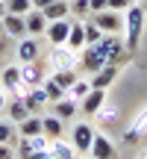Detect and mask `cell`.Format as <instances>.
<instances>
[{"instance_id":"1","label":"cell","mask_w":147,"mask_h":159,"mask_svg":"<svg viewBox=\"0 0 147 159\" xmlns=\"http://www.w3.org/2000/svg\"><path fill=\"white\" fill-rule=\"evenodd\" d=\"M141 30H144V9H138L136 3L124 12V33H127V50H136L138 39H141Z\"/></svg>"},{"instance_id":"2","label":"cell","mask_w":147,"mask_h":159,"mask_svg":"<svg viewBox=\"0 0 147 159\" xmlns=\"http://www.w3.org/2000/svg\"><path fill=\"white\" fill-rule=\"evenodd\" d=\"M91 21H94L103 33H124V12H115V9L91 12Z\"/></svg>"},{"instance_id":"3","label":"cell","mask_w":147,"mask_h":159,"mask_svg":"<svg viewBox=\"0 0 147 159\" xmlns=\"http://www.w3.org/2000/svg\"><path fill=\"white\" fill-rule=\"evenodd\" d=\"M50 62L56 65V71H77L79 53L71 50L68 44H56V47H53V53H50Z\"/></svg>"},{"instance_id":"4","label":"cell","mask_w":147,"mask_h":159,"mask_svg":"<svg viewBox=\"0 0 147 159\" xmlns=\"http://www.w3.org/2000/svg\"><path fill=\"white\" fill-rule=\"evenodd\" d=\"M15 56H18V65H24V62H38V56H41L38 39H35V35H24V39L18 41Z\"/></svg>"},{"instance_id":"5","label":"cell","mask_w":147,"mask_h":159,"mask_svg":"<svg viewBox=\"0 0 147 159\" xmlns=\"http://www.w3.org/2000/svg\"><path fill=\"white\" fill-rule=\"evenodd\" d=\"M103 65H106V59L100 56V50H97L94 44H85L82 50H79V68H82L85 74H97Z\"/></svg>"},{"instance_id":"6","label":"cell","mask_w":147,"mask_h":159,"mask_svg":"<svg viewBox=\"0 0 147 159\" xmlns=\"http://www.w3.org/2000/svg\"><path fill=\"white\" fill-rule=\"evenodd\" d=\"M94 127L91 124H77L74 127V136H71V144H74V150L77 153H88V148H91V142H94Z\"/></svg>"},{"instance_id":"7","label":"cell","mask_w":147,"mask_h":159,"mask_svg":"<svg viewBox=\"0 0 147 159\" xmlns=\"http://www.w3.org/2000/svg\"><path fill=\"white\" fill-rule=\"evenodd\" d=\"M68 33H71V18H62V21H47L44 39L56 47V44H65V41H68Z\"/></svg>"},{"instance_id":"8","label":"cell","mask_w":147,"mask_h":159,"mask_svg":"<svg viewBox=\"0 0 147 159\" xmlns=\"http://www.w3.org/2000/svg\"><path fill=\"white\" fill-rule=\"evenodd\" d=\"M0 80H3V89L12 91L15 97H24V94H27V89L21 85V65H6L3 74H0Z\"/></svg>"},{"instance_id":"9","label":"cell","mask_w":147,"mask_h":159,"mask_svg":"<svg viewBox=\"0 0 147 159\" xmlns=\"http://www.w3.org/2000/svg\"><path fill=\"white\" fill-rule=\"evenodd\" d=\"M44 68H41V62H24L21 65V85L24 89H35V85L44 83Z\"/></svg>"},{"instance_id":"10","label":"cell","mask_w":147,"mask_h":159,"mask_svg":"<svg viewBox=\"0 0 147 159\" xmlns=\"http://www.w3.org/2000/svg\"><path fill=\"white\" fill-rule=\"evenodd\" d=\"M88 159H118V153H115L112 142H109L106 136L94 133V142H91V148H88Z\"/></svg>"},{"instance_id":"11","label":"cell","mask_w":147,"mask_h":159,"mask_svg":"<svg viewBox=\"0 0 147 159\" xmlns=\"http://www.w3.org/2000/svg\"><path fill=\"white\" fill-rule=\"evenodd\" d=\"M103 103H106V91H103V89H88V94L79 100V112L97 115V112L103 109Z\"/></svg>"},{"instance_id":"12","label":"cell","mask_w":147,"mask_h":159,"mask_svg":"<svg viewBox=\"0 0 147 159\" xmlns=\"http://www.w3.org/2000/svg\"><path fill=\"white\" fill-rule=\"evenodd\" d=\"M3 33L12 35V39H24V35H27V21H24V15L3 12Z\"/></svg>"},{"instance_id":"13","label":"cell","mask_w":147,"mask_h":159,"mask_svg":"<svg viewBox=\"0 0 147 159\" xmlns=\"http://www.w3.org/2000/svg\"><path fill=\"white\" fill-rule=\"evenodd\" d=\"M24 103H27L29 115H41V109H44L50 100H47L44 89H41V85H35V89H27V94H24Z\"/></svg>"},{"instance_id":"14","label":"cell","mask_w":147,"mask_h":159,"mask_svg":"<svg viewBox=\"0 0 147 159\" xmlns=\"http://www.w3.org/2000/svg\"><path fill=\"white\" fill-rule=\"evenodd\" d=\"M50 106H53V115H56V118H62V121H71L74 115L79 112V103L74 100V97H68V94H65L62 100H53Z\"/></svg>"},{"instance_id":"15","label":"cell","mask_w":147,"mask_h":159,"mask_svg":"<svg viewBox=\"0 0 147 159\" xmlns=\"http://www.w3.org/2000/svg\"><path fill=\"white\" fill-rule=\"evenodd\" d=\"M62 130H65V121L56 118V115H41V133H44L50 142H56V139H62Z\"/></svg>"},{"instance_id":"16","label":"cell","mask_w":147,"mask_h":159,"mask_svg":"<svg viewBox=\"0 0 147 159\" xmlns=\"http://www.w3.org/2000/svg\"><path fill=\"white\" fill-rule=\"evenodd\" d=\"M24 21H27V35H41L47 30V18H44L41 9H29L24 15Z\"/></svg>"},{"instance_id":"17","label":"cell","mask_w":147,"mask_h":159,"mask_svg":"<svg viewBox=\"0 0 147 159\" xmlns=\"http://www.w3.org/2000/svg\"><path fill=\"white\" fill-rule=\"evenodd\" d=\"M91 77H94V80H88L91 89H103L106 91L109 85H112V80L118 77V65H103V68L97 71V74H91Z\"/></svg>"},{"instance_id":"18","label":"cell","mask_w":147,"mask_h":159,"mask_svg":"<svg viewBox=\"0 0 147 159\" xmlns=\"http://www.w3.org/2000/svg\"><path fill=\"white\" fill-rule=\"evenodd\" d=\"M41 12H44L47 21H62V18H68V15H71V3H68V0H53V3H50V6H44Z\"/></svg>"},{"instance_id":"19","label":"cell","mask_w":147,"mask_h":159,"mask_svg":"<svg viewBox=\"0 0 147 159\" xmlns=\"http://www.w3.org/2000/svg\"><path fill=\"white\" fill-rule=\"evenodd\" d=\"M41 133V115H27V118L18 124V136L21 139H33Z\"/></svg>"},{"instance_id":"20","label":"cell","mask_w":147,"mask_h":159,"mask_svg":"<svg viewBox=\"0 0 147 159\" xmlns=\"http://www.w3.org/2000/svg\"><path fill=\"white\" fill-rule=\"evenodd\" d=\"M65 44L71 47V50H82L85 47V30H82V21H71V33H68V41Z\"/></svg>"},{"instance_id":"21","label":"cell","mask_w":147,"mask_h":159,"mask_svg":"<svg viewBox=\"0 0 147 159\" xmlns=\"http://www.w3.org/2000/svg\"><path fill=\"white\" fill-rule=\"evenodd\" d=\"M6 115H9L12 124H21V121L29 115V109H27V103H24V97H15V100L6 103Z\"/></svg>"},{"instance_id":"22","label":"cell","mask_w":147,"mask_h":159,"mask_svg":"<svg viewBox=\"0 0 147 159\" xmlns=\"http://www.w3.org/2000/svg\"><path fill=\"white\" fill-rule=\"evenodd\" d=\"M47 153H50V159H74V153H77V150H74V144H65V142H53L50 148H47Z\"/></svg>"},{"instance_id":"23","label":"cell","mask_w":147,"mask_h":159,"mask_svg":"<svg viewBox=\"0 0 147 159\" xmlns=\"http://www.w3.org/2000/svg\"><path fill=\"white\" fill-rule=\"evenodd\" d=\"M50 80H53V83H56V85H59V89H62V91H65V94H68V89H71V85H74V83H77V80H79V77H77V71H56V74H53Z\"/></svg>"},{"instance_id":"24","label":"cell","mask_w":147,"mask_h":159,"mask_svg":"<svg viewBox=\"0 0 147 159\" xmlns=\"http://www.w3.org/2000/svg\"><path fill=\"white\" fill-rule=\"evenodd\" d=\"M88 89H91V83H88V80H77V83H74L71 89H68V97H74V100L79 103L85 94H88Z\"/></svg>"},{"instance_id":"25","label":"cell","mask_w":147,"mask_h":159,"mask_svg":"<svg viewBox=\"0 0 147 159\" xmlns=\"http://www.w3.org/2000/svg\"><path fill=\"white\" fill-rule=\"evenodd\" d=\"M6 12H12V15H27L29 9H33V3L29 0H6Z\"/></svg>"},{"instance_id":"26","label":"cell","mask_w":147,"mask_h":159,"mask_svg":"<svg viewBox=\"0 0 147 159\" xmlns=\"http://www.w3.org/2000/svg\"><path fill=\"white\" fill-rule=\"evenodd\" d=\"M82 30H85V44H94V41H100L103 30L97 27L94 21H82Z\"/></svg>"},{"instance_id":"27","label":"cell","mask_w":147,"mask_h":159,"mask_svg":"<svg viewBox=\"0 0 147 159\" xmlns=\"http://www.w3.org/2000/svg\"><path fill=\"white\" fill-rule=\"evenodd\" d=\"M41 89H44V94H47V100H50V103H53V100H62V97H65V91L59 89L53 80H44V83H41Z\"/></svg>"},{"instance_id":"28","label":"cell","mask_w":147,"mask_h":159,"mask_svg":"<svg viewBox=\"0 0 147 159\" xmlns=\"http://www.w3.org/2000/svg\"><path fill=\"white\" fill-rule=\"evenodd\" d=\"M12 139H15V124L12 121H0V144L12 142Z\"/></svg>"},{"instance_id":"29","label":"cell","mask_w":147,"mask_h":159,"mask_svg":"<svg viewBox=\"0 0 147 159\" xmlns=\"http://www.w3.org/2000/svg\"><path fill=\"white\" fill-rule=\"evenodd\" d=\"M71 3V12L79 18H88V0H68Z\"/></svg>"},{"instance_id":"30","label":"cell","mask_w":147,"mask_h":159,"mask_svg":"<svg viewBox=\"0 0 147 159\" xmlns=\"http://www.w3.org/2000/svg\"><path fill=\"white\" fill-rule=\"evenodd\" d=\"M109 3V9H115V12H127L132 6V0H106Z\"/></svg>"},{"instance_id":"31","label":"cell","mask_w":147,"mask_h":159,"mask_svg":"<svg viewBox=\"0 0 147 159\" xmlns=\"http://www.w3.org/2000/svg\"><path fill=\"white\" fill-rule=\"evenodd\" d=\"M0 159H18V153H15V148H12L9 142H3V144H0Z\"/></svg>"},{"instance_id":"32","label":"cell","mask_w":147,"mask_h":159,"mask_svg":"<svg viewBox=\"0 0 147 159\" xmlns=\"http://www.w3.org/2000/svg\"><path fill=\"white\" fill-rule=\"evenodd\" d=\"M132 130H138V133H147V106H144V112L136 118V124H132Z\"/></svg>"},{"instance_id":"33","label":"cell","mask_w":147,"mask_h":159,"mask_svg":"<svg viewBox=\"0 0 147 159\" xmlns=\"http://www.w3.org/2000/svg\"><path fill=\"white\" fill-rule=\"evenodd\" d=\"M103 9H109L106 0H88V12H103Z\"/></svg>"},{"instance_id":"34","label":"cell","mask_w":147,"mask_h":159,"mask_svg":"<svg viewBox=\"0 0 147 159\" xmlns=\"http://www.w3.org/2000/svg\"><path fill=\"white\" fill-rule=\"evenodd\" d=\"M124 139H127V142H130V144H132V142H138V139H141V133H138V130H130V133H127V136H124Z\"/></svg>"},{"instance_id":"35","label":"cell","mask_w":147,"mask_h":159,"mask_svg":"<svg viewBox=\"0 0 147 159\" xmlns=\"http://www.w3.org/2000/svg\"><path fill=\"white\" fill-rule=\"evenodd\" d=\"M29 3H33V9H44V6H50L53 0H29Z\"/></svg>"},{"instance_id":"36","label":"cell","mask_w":147,"mask_h":159,"mask_svg":"<svg viewBox=\"0 0 147 159\" xmlns=\"http://www.w3.org/2000/svg\"><path fill=\"white\" fill-rule=\"evenodd\" d=\"M6 103H9V100H6V91L0 89V112H6Z\"/></svg>"},{"instance_id":"37","label":"cell","mask_w":147,"mask_h":159,"mask_svg":"<svg viewBox=\"0 0 147 159\" xmlns=\"http://www.w3.org/2000/svg\"><path fill=\"white\" fill-rule=\"evenodd\" d=\"M0 33H3V15H0Z\"/></svg>"},{"instance_id":"38","label":"cell","mask_w":147,"mask_h":159,"mask_svg":"<svg viewBox=\"0 0 147 159\" xmlns=\"http://www.w3.org/2000/svg\"><path fill=\"white\" fill-rule=\"evenodd\" d=\"M3 12H6V6H3V3H0V15H3Z\"/></svg>"},{"instance_id":"39","label":"cell","mask_w":147,"mask_h":159,"mask_svg":"<svg viewBox=\"0 0 147 159\" xmlns=\"http://www.w3.org/2000/svg\"><path fill=\"white\" fill-rule=\"evenodd\" d=\"M141 159H147V153H141Z\"/></svg>"},{"instance_id":"40","label":"cell","mask_w":147,"mask_h":159,"mask_svg":"<svg viewBox=\"0 0 147 159\" xmlns=\"http://www.w3.org/2000/svg\"><path fill=\"white\" fill-rule=\"evenodd\" d=\"M0 3H6V0H0Z\"/></svg>"},{"instance_id":"41","label":"cell","mask_w":147,"mask_h":159,"mask_svg":"<svg viewBox=\"0 0 147 159\" xmlns=\"http://www.w3.org/2000/svg\"><path fill=\"white\" fill-rule=\"evenodd\" d=\"M132 3H138V0H132Z\"/></svg>"}]
</instances>
